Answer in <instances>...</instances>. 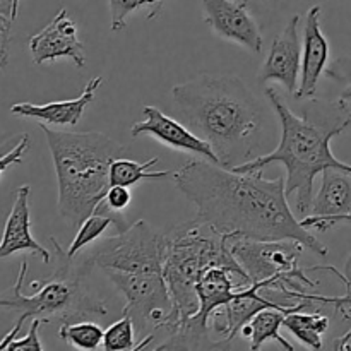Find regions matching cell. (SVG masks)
<instances>
[{"instance_id":"4dcf8cb0","label":"cell","mask_w":351,"mask_h":351,"mask_svg":"<svg viewBox=\"0 0 351 351\" xmlns=\"http://www.w3.org/2000/svg\"><path fill=\"white\" fill-rule=\"evenodd\" d=\"M29 144L31 137L27 136V134H24V136H21L19 143H17L12 149L0 154V177H2V173L7 168L12 167V165H19L21 161H23V156L27 153V149H29Z\"/></svg>"},{"instance_id":"3957f363","label":"cell","mask_w":351,"mask_h":351,"mask_svg":"<svg viewBox=\"0 0 351 351\" xmlns=\"http://www.w3.org/2000/svg\"><path fill=\"white\" fill-rule=\"evenodd\" d=\"M185 125L213 147L225 168L250 161L259 146L264 112L245 82L230 74H199L173 86Z\"/></svg>"},{"instance_id":"7a4b0ae2","label":"cell","mask_w":351,"mask_h":351,"mask_svg":"<svg viewBox=\"0 0 351 351\" xmlns=\"http://www.w3.org/2000/svg\"><path fill=\"white\" fill-rule=\"evenodd\" d=\"M266 96L280 119V144L273 153L254 158L232 170L249 173L263 171L273 163L283 165L287 170L285 192L288 197L297 194V209L308 213L314 201V180L319 173L329 168L351 173V165L339 161L331 151V141L351 125V108L343 98L338 101L311 99L302 115H297L276 89L266 88Z\"/></svg>"},{"instance_id":"cb8c5ba5","label":"cell","mask_w":351,"mask_h":351,"mask_svg":"<svg viewBox=\"0 0 351 351\" xmlns=\"http://www.w3.org/2000/svg\"><path fill=\"white\" fill-rule=\"evenodd\" d=\"M103 348L112 351H132L141 350L136 339V324L132 317L122 314V317L113 322L103 336Z\"/></svg>"},{"instance_id":"6da1fadb","label":"cell","mask_w":351,"mask_h":351,"mask_svg":"<svg viewBox=\"0 0 351 351\" xmlns=\"http://www.w3.org/2000/svg\"><path fill=\"white\" fill-rule=\"evenodd\" d=\"M178 191L195 206L197 218L230 239L297 240L317 256L328 249L295 218L285 178L263 171H235L208 160L185 163L173 173Z\"/></svg>"},{"instance_id":"4316f807","label":"cell","mask_w":351,"mask_h":351,"mask_svg":"<svg viewBox=\"0 0 351 351\" xmlns=\"http://www.w3.org/2000/svg\"><path fill=\"white\" fill-rule=\"evenodd\" d=\"M351 223V218L350 221ZM315 302H321V304H332L335 305V308L338 312H341L343 317L348 319V311L351 308V290H346V295H343V297H321V295H315L314 297ZM351 321V317H350ZM350 339H351V328L350 331L346 332L343 338H339L338 341H336V350H346L350 348Z\"/></svg>"},{"instance_id":"ac0fdd59","label":"cell","mask_w":351,"mask_h":351,"mask_svg":"<svg viewBox=\"0 0 351 351\" xmlns=\"http://www.w3.org/2000/svg\"><path fill=\"white\" fill-rule=\"evenodd\" d=\"M103 75L89 79L88 84L84 86V91L81 96L74 99H65V101H50L45 105H36V103H16L10 106V112L26 119H34L40 123H48V125H75L81 120L82 113L88 108L89 103H93L96 96V89L101 86Z\"/></svg>"},{"instance_id":"30bf717a","label":"cell","mask_w":351,"mask_h":351,"mask_svg":"<svg viewBox=\"0 0 351 351\" xmlns=\"http://www.w3.org/2000/svg\"><path fill=\"white\" fill-rule=\"evenodd\" d=\"M204 21L213 33L252 53L263 51V33L252 10L240 0H201Z\"/></svg>"},{"instance_id":"5bb4252c","label":"cell","mask_w":351,"mask_h":351,"mask_svg":"<svg viewBox=\"0 0 351 351\" xmlns=\"http://www.w3.org/2000/svg\"><path fill=\"white\" fill-rule=\"evenodd\" d=\"M298 24H300V16H293L285 24L281 33L276 34L271 43L266 60L259 72V82L263 84L271 81L281 82L290 95H297L298 75L302 69Z\"/></svg>"},{"instance_id":"1f68e13d","label":"cell","mask_w":351,"mask_h":351,"mask_svg":"<svg viewBox=\"0 0 351 351\" xmlns=\"http://www.w3.org/2000/svg\"><path fill=\"white\" fill-rule=\"evenodd\" d=\"M326 74L335 81H348L351 79V57H339L331 67L326 69Z\"/></svg>"},{"instance_id":"d6986e66","label":"cell","mask_w":351,"mask_h":351,"mask_svg":"<svg viewBox=\"0 0 351 351\" xmlns=\"http://www.w3.org/2000/svg\"><path fill=\"white\" fill-rule=\"evenodd\" d=\"M314 304L315 302L311 300V298H304V300H298L295 305L263 308V311L254 315L249 324L243 326L240 332H242L243 338L250 339V350H259L264 343L276 341L285 350L295 351V346L287 338L281 336V326H283L287 314L295 311H305V308H311Z\"/></svg>"},{"instance_id":"5b68a950","label":"cell","mask_w":351,"mask_h":351,"mask_svg":"<svg viewBox=\"0 0 351 351\" xmlns=\"http://www.w3.org/2000/svg\"><path fill=\"white\" fill-rule=\"evenodd\" d=\"M50 147L62 218L79 226L108 191L110 165L125 149L103 132H62L40 123Z\"/></svg>"},{"instance_id":"4fadbf2b","label":"cell","mask_w":351,"mask_h":351,"mask_svg":"<svg viewBox=\"0 0 351 351\" xmlns=\"http://www.w3.org/2000/svg\"><path fill=\"white\" fill-rule=\"evenodd\" d=\"M29 51L36 65L64 57L71 58L79 69L86 65L84 43L77 38V26L65 7L58 10L48 26L29 38Z\"/></svg>"},{"instance_id":"277c9868","label":"cell","mask_w":351,"mask_h":351,"mask_svg":"<svg viewBox=\"0 0 351 351\" xmlns=\"http://www.w3.org/2000/svg\"><path fill=\"white\" fill-rule=\"evenodd\" d=\"M50 242L53 245L51 257L55 269L45 280L31 283V288L36 291L33 295L23 293V283L27 274V263L23 261L14 287L0 293V308L19 312L16 326L0 341V351H5L7 345L17 338L27 319H41L45 322H50L51 319L60 322H77L81 319L103 317L108 314L105 302L93 293L86 283L93 267L86 261L75 264V257L69 256L67 250L62 249L53 237Z\"/></svg>"},{"instance_id":"484cf974","label":"cell","mask_w":351,"mask_h":351,"mask_svg":"<svg viewBox=\"0 0 351 351\" xmlns=\"http://www.w3.org/2000/svg\"><path fill=\"white\" fill-rule=\"evenodd\" d=\"M12 0H0V71L9 60L10 27H12Z\"/></svg>"},{"instance_id":"9c48e42d","label":"cell","mask_w":351,"mask_h":351,"mask_svg":"<svg viewBox=\"0 0 351 351\" xmlns=\"http://www.w3.org/2000/svg\"><path fill=\"white\" fill-rule=\"evenodd\" d=\"M84 261L103 273H163V233L139 219L103 240Z\"/></svg>"},{"instance_id":"ffe728a7","label":"cell","mask_w":351,"mask_h":351,"mask_svg":"<svg viewBox=\"0 0 351 351\" xmlns=\"http://www.w3.org/2000/svg\"><path fill=\"white\" fill-rule=\"evenodd\" d=\"M127 226L129 225H127L125 219H123L122 213L113 211L108 206L99 202V204L96 206L95 211L79 225L77 235L72 240L71 247L67 249V254L71 257H75L84 247H88L89 243L96 242L99 237H103V233H105L106 230L115 228L117 232H122Z\"/></svg>"},{"instance_id":"836d02e7","label":"cell","mask_w":351,"mask_h":351,"mask_svg":"<svg viewBox=\"0 0 351 351\" xmlns=\"http://www.w3.org/2000/svg\"><path fill=\"white\" fill-rule=\"evenodd\" d=\"M341 98H343V99H351V84L346 86L345 91L341 93Z\"/></svg>"},{"instance_id":"2e32d148","label":"cell","mask_w":351,"mask_h":351,"mask_svg":"<svg viewBox=\"0 0 351 351\" xmlns=\"http://www.w3.org/2000/svg\"><path fill=\"white\" fill-rule=\"evenodd\" d=\"M329 43L321 29V7L308 9L304 26V47H302L300 82L295 98H312L317 89L319 79L328 69Z\"/></svg>"},{"instance_id":"f546056e","label":"cell","mask_w":351,"mask_h":351,"mask_svg":"<svg viewBox=\"0 0 351 351\" xmlns=\"http://www.w3.org/2000/svg\"><path fill=\"white\" fill-rule=\"evenodd\" d=\"M130 201H132V194H130L129 187H123V185H110L105 197L101 199L103 204L119 213L129 208Z\"/></svg>"},{"instance_id":"8fae6325","label":"cell","mask_w":351,"mask_h":351,"mask_svg":"<svg viewBox=\"0 0 351 351\" xmlns=\"http://www.w3.org/2000/svg\"><path fill=\"white\" fill-rule=\"evenodd\" d=\"M351 218V173L336 168L322 171V184L312 201L308 216L300 219L305 228L328 232Z\"/></svg>"},{"instance_id":"52a82bcc","label":"cell","mask_w":351,"mask_h":351,"mask_svg":"<svg viewBox=\"0 0 351 351\" xmlns=\"http://www.w3.org/2000/svg\"><path fill=\"white\" fill-rule=\"evenodd\" d=\"M302 250L304 245L297 240H232L233 257L243 267L250 283H261L267 290L281 291L290 300H314V295L300 290L302 285H317L305 274L308 267L304 269L298 264Z\"/></svg>"},{"instance_id":"44dd1931","label":"cell","mask_w":351,"mask_h":351,"mask_svg":"<svg viewBox=\"0 0 351 351\" xmlns=\"http://www.w3.org/2000/svg\"><path fill=\"white\" fill-rule=\"evenodd\" d=\"M283 326L305 346L312 350H321L322 335L329 329V317L321 312L307 314L304 311H295L287 314Z\"/></svg>"},{"instance_id":"603a6c76","label":"cell","mask_w":351,"mask_h":351,"mask_svg":"<svg viewBox=\"0 0 351 351\" xmlns=\"http://www.w3.org/2000/svg\"><path fill=\"white\" fill-rule=\"evenodd\" d=\"M58 336H60L62 341L71 343L74 348L98 350L99 346H103L105 331L101 329V326L91 321L62 322Z\"/></svg>"},{"instance_id":"f1b7e54d","label":"cell","mask_w":351,"mask_h":351,"mask_svg":"<svg viewBox=\"0 0 351 351\" xmlns=\"http://www.w3.org/2000/svg\"><path fill=\"white\" fill-rule=\"evenodd\" d=\"M240 2L245 3L252 10L256 19L267 21L276 16L278 12H281L290 0H240Z\"/></svg>"},{"instance_id":"9a60e30c","label":"cell","mask_w":351,"mask_h":351,"mask_svg":"<svg viewBox=\"0 0 351 351\" xmlns=\"http://www.w3.org/2000/svg\"><path fill=\"white\" fill-rule=\"evenodd\" d=\"M263 288L264 287L261 283H250L247 285V287L239 288V290L235 291V295H233L232 300H230L225 307L218 308V311L213 314V317H215L213 328H215L216 335L223 336L221 341H218L221 348L235 339V336L242 331L243 326H247L252 321L254 315H256L257 312H261L263 308L267 307L288 305L274 302L273 298L264 297Z\"/></svg>"},{"instance_id":"7c38bea8","label":"cell","mask_w":351,"mask_h":351,"mask_svg":"<svg viewBox=\"0 0 351 351\" xmlns=\"http://www.w3.org/2000/svg\"><path fill=\"white\" fill-rule=\"evenodd\" d=\"M143 115V122H137L132 125V130H130L132 137H154V139L160 141L165 146L171 147V149L195 154L202 160L219 165L218 156L215 154L213 147L204 139H201L194 130L189 129L185 123L171 119L156 106H144Z\"/></svg>"},{"instance_id":"d6a6232c","label":"cell","mask_w":351,"mask_h":351,"mask_svg":"<svg viewBox=\"0 0 351 351\" xmlns=\"http://www.w3.org/2000/svg\"><path fill=\"white\" fill-rule=\"evenodd\" d=\"M17 10H19V0H12V17L16 21L17 17Z\"/></svg>"},{"instance_id":"7402d4cb","label":"cell","mask_w":351,"mask_h":351,"mask_svg":"<svg viewBox=\"0 0 351 351\" xmlns=\"http://www.w3.org/2000/svg\"><path fill=\"white\" fill-rule=\"evenodd\" d=\"M158 158L139 163V161L129 160V158H115L110 165L108 185H123L132 187L143 180H158V178L170 177V171H149L151 167L158 163Z\"/></svg>"},{"instance_id":"d4e9b609","label":"cell","mask_w":351,"mask_h":351,"mask_svg":"<svg viewBox=\"0 0 351 351\" xmlns=\"http://www.w3.org/2000/svg\"><path fill=\"white\" fill-rule=\"evenodd\" d=\"M165 0H110V14H112V29L120 31L125 27L127 17L143 7H154V14L160 10Z\"/></svg>"},{"instance_id":"e0dca14e","label":"cell","mask_w":351,"mask_h":351,"mask_svg":"<svg viewBox=\"0 0 351 351\" xmlns=\"http://www.w3.org/2000/svg\"><path fill=\"white\" fill-rule=\"evenodd\" d=\"M29 192L31 187L27 184L21 185L16 191V199H14L12 209L7 216L2 240H0V259L26 250V252L40 257L45 264H48L51 261V252L40 245L31 235Z\"/></svg>"},{"instance_id":"ba28073f","label":"cell","mask_w":351,"mask_h":351,"mask_svg":"<svg viewBox=\"0 0 351 351\" xmlns=\"http://www.w3.org/2000/svg\"><path fill=\"white\" fill-rule=\"evenodd\" d=\"M250 285L249 278L235 273L226 266H211L197 283L199 311L182 322L170 335L168 341L156 350H216L218 341L209 336V321L218 308L225 307L239 288Z\"/></svg>"},{"instance_id":"83f0119b","label":"cell","mask_w":351,"mask_h":351,"mask_svg":"<svg viewBox=\"0 0 351 351\" xmlns=\"http://www.w3.org/2000/svg\"><path fill=\"white\" fill-rule=\"evenodd\" d=\"M45 324V321L41 319H31V328L27 331V335L21 339H12V341L7 345L5 350L9 351H24V350H33V351H43V345L40 341V336H38V331H40L41 326Z\"/></svg>"},{"instance_id":"8992f818","label":"cell","mask_w":351,"mask_h":351,"mask_svg":"<svg viewBox=\"0 0 351 351\" xmlns=\"http://www.w3.org/2000/svg\"><path fill=\"white\" fill-rule=\"evenodd\" d=\"M232 240L197 216L163 235V278L173 300L177 328L199 311L197 283L209 267L226 266L249 278L233 257Z\"/></svg>"}]
</instances>
